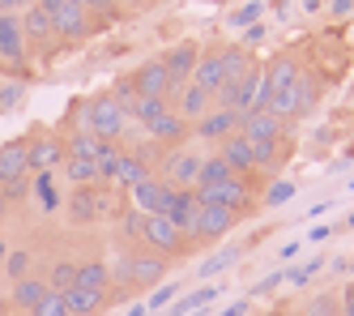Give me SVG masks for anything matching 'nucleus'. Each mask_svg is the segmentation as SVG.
Segmentation results:
<instances>
[{
  "label": "nucleus",
  "mask_w": 354,
  "mask_h": 316,
  "mask_svg": "<svg viewBox=\"0 0 354 316\" xmlns=\"http://www.w3.org/2000/svg\"><path fill=\"white\" fill-rule=\"evenodd\" d=\"M82 128H86V133H94L98 141H120L124 128H129V116H124V107H120L111 94H98V98L86 103Z\"/></svg>",
  "instance_id": "obj_1"
},
{
  "label": "nucleus",
  "mask_w": 354,
  "mask_h": 316,
  "mask_svg": "<svg viewBox=\"0 0 354 316\" xmlns=\"http://www.w3.org/2000/svg\"><path fill=\"white\" fill-rule=\"evenodd\" d=\"M39 5L47 9V17H52V35L56 39H86L90 35V9L82 5V0H39Z\"/></svg>",
  "instance_id": "obj_2"
},
{
  "label": "nucleus",
  "mask_w": 354,
  "mask_h": 316,
  "mask_svg": "<svg viewBox=\"0 0 354 316\" xmlns=\"http://www.w3.org/2000/svg\"><path fill=\"white\" fill-rule=\"evenodd\" d=\"M141 244L149 252H158L162 261L167 256H184V248H188V240L180 235V227H175L167 214H145V222H141Z\"/></svg>",
  "instance_id": "obj_3"
},
{
  "label": "nucleus",
  "mask_w": 354,
  "mask_h": 316,
  "mask_svg": "<svg viewBox=\"0 0 354 316\" xmlns=\"http://www.w3.org/2000/svg\"><path fill=\"white\" fill-rule=\"evenodd\" d=\"M196 60H201V47L192 43V39H184V43H175L167 56H162V69H167V98H175L188 82H192V69H196Z\"/></svg>",
  "instance_id": "obj_4"
},
{
  "label": "nucleus",
  "mask_w": 354,
  "mask_h": 316,
  "mask_svg": "<svg viewBox=\"0 0 354 316\" xmlns=\"http://www.w3.org/2000/svg\"><path fill=\"white\" fill-rule=\"evenodd\" d=\"M68 209V222H77V227H90L107 214V197L98 193V184H90V188H73V197L64 201Z\"/></svg>",
  "instance_id": "obj_5"
},
{
  "label": "nucleus",
  "mask_w": 354,
  "mask_h": 316,
  "mask_svg": "<svg viewBox=\"0 0 354 316\" xmlns=\"http://www.w3.org/2000/svg\"><path fill=\"white\" fill-rule=\"evenodd\" d=\"M133 193V209H141V214H167L171 209V197H175V184H167V179H141L137 188H129Z\"/></svg>",
  "instance_id": "obj_6"
},
{
  "label": "nucleus",
  "mask_w": 354,
  "mask_h": 316,
  "mask_svg": "<svg viewBox=\"0 0 354 316\" xmlns=\"http://www.w3.org/2000/svg\"><path fill=\"white\" fill-rule=\"evenodd\" d=\"M64 163V141L52 133H35L26 137V167L30 171H56Z\"/></svg>",
  "instance_id": "obj_7"
},
{
  "label": "nucleus",
  "mask_w": 354,
  "mask_h": 316,
  "mask_svg": "<svg viewBox=\"0 0 354 316\" xmlns=\"http://www.w3.org/2000/svg\"><path fill=\"white\" fill-rule=\"evenodd\" d=\"M201 163H205V154H201V150H175V154L167 158L162 179H167V184H175V188H196Z\"/></svg>",
  "instance_id": "obj_8"
},
{
  "label": "nucleus",
  "mask_w": 354,
  "mask_h": 316,
  "mask_svg": "<svg viewBox=\"0 0 354 316\" xmlns=\"http://www.w3.org/2000/svg\"><path fill=\"white\" fill-rule=\"evenodd\" d=\"M239 120H243V112H231V107H209L205 116L196 120V137H201V141H226L231 133H239Z\"/></svg>",
  "instance_id": "obj_9"
},
{
  "label": "nucleus",
  "mask_w": 354,
  "mask_h": 316,
  "mask_svg": "<svg viewBox=\"0 0 354 316\" xmlns=\"http://www.w3.org/2000/svg\"><path fill=\"white\" fill-rule=\"evenodd\" d=\"M167 218L180 227L184 240H196V222H201V201H196V193H192V188H175Z\"/></svg>",
  "instance_id": "obj_10"
},
{
  "label": "nucleus",
  "mask_w": 354,
  "mask_h": 316,
  "mask_svg": "<svg viewBox=\"0 0 354 316\" xmlns=\"http://www.w3.org/2000/svg\"><path fill=\"white\" fill-rule=\"evenodd\" d=\"M218 158H222V163L231 167L239 179L257 175V158H252V141H248L243 133H231L226 141H218Z\"/></svg>",
  "instance_id": "obj_11"
},
{
  "label": "nucleus",
  "mask_w": 354,
  "mask_h": 316,
  "mask_svg": "<svg viewBox=\"0 0 354 316\" xmlns=\"http://www.w3.org/2000/svg\"><path fill=\"white\" fill-rule=\"evenodd\" d=\"M239 222L235 209L226 205H201V222H196V240H222V235H231V227Z\"/></svg>",
  "instance_id": "obj_12"
},
{
  "label": "nucleus",
  "mask_w": 354,
  "mask_h": 316,
  "mask_svg": "<svg viewBox=\"0 0 354 316\" xmlns=\"http://www.w3.org/2000/svg\"><path fill=\"white\" fill-rule=\"evenodd\" d=\"M239 133L248 141H277V137H286V120H277L273 112H243Z\"/></svg>",
  "instance_id": "obj_13"
},
{
  "label": "nucleus",
  "mask_w": 354,
  "mask_h": 316,
  "mask_svg": "<svg viewBox=\"0 0 354 316\" xmlns=\"http://www.w3.org/2000/svg\"><path fill=\"white\" fill-rule=\"evenodd\" d=\"M17 21H21V35H26V47H30V43H35V47H47V43L56 39V35H52V17H47V9L39 5V0L21 9Z\"/></svg>",
  "instance_id": "obj_14"
},
{
  "label": "nucleus",
  "mask_w": 354,
  "mask_h": 316,
  "mask_svg": "<svg viewBox=\"0 0 354 316\" xmlns=\"http://www.w3.org/2000/svg\"><path fill=\"white\" fill-rule=\"evenodd\" d=\"M0 60L13 64V69L26 60V35H21V21L13 13L0 17Z\"/></svg>",
  "instance_id": "obj_15"
},
{
  "label": "nucleus",
  "mask_w": 354,
  "mask_h": 316,
  "mask_svg": "<svg viewBox=\"0 0 354 316\" xmlns=\"http://www.w3.org/2000/svg\"><path fill=\"white\" fill-rule=\"evenodd\" d=\"M30 197L43 205V214H60V209H64V193H60L56 171H35V179H30Z\"/></svg>",
  "instance_id": "obj_16"
},
{
  "label": "nucleus",
  "mask_w": 354,
  "mask_h": 316,
  "mask_svg": "<svg viewBox=\"0 0 354 316\" xmlns=\"http://www.w3.org/2000/svg\"><path fill=\"white\" fill-rule=\"evenodd\" d=\"M43 295H47V278L26 274V278H17V282H13V291H9V308H13V312H35Z\"/></svg>",
  "instance_id": "obj_17"
},
{
  "label": "nucleus",
  "mask_w": 354,
  "mask_h": 316,
  "mask_svg": "<svg viewBox=\"0 0 354 316\" xmlns=\"http://www.w3.org/2000/svg\"><path fill=\"white\" fill-rule=\"evenodd\" d=\"M133 86H137V94H145V98H167V69H162V56H158V60H145V64L133 73Z\"/></svg>",
  "instance_id": "obj_18"
},
{
  "label": "nucleus",
  "mask_w": 354,
  "mask_h": 316,
  "mask_svg": "<svg viewBox=\"0 0 354 316\" xmlns=\"http://www.w3.org/2000/svg\"><path fill=\"white\" fill-rule=\"evenodd\" d=\"M64 179L68 184H77V188H90V184H103V171H98V163L94 158H86V154H64Z\"/></svg>",
  "instance_id": "obj_19"
},
{
  "label": "nucleus",
  "mask_w": 354,
  "mask_h": 316,
  "mask_svg": "<svg viewBox=\"0 0 354 316\" xmlns=\"http://www.w3.org/2000/svg\"><path fill=\"white\" fill-rule=\"evenodd\" d=\"M209 107H214V94H205V90L192 86V82L175 94V116H184V120H201Z\"/></svg>",
  "instance_id": "obj_20"
},
{
  "label": "nucleus",
  "mask_w": 354,
  "mask_h": 316,
  "mask_svg": "<svg viewBox=\"0 0 354 316\" xmlns=\"http://www.w3.org/2000/svg\"><path fill=\"white\" fill-rule=\"evenodd\" d=\"M26 137H13L0 146V184L5 179H17V175H26Z\"/></svg>",
  "instance_id": "obj_21"
},
{
  "label": "nucleus",
  "mask_w": 354,
  "mask_h": 316,
  "mask_svg": "<svg viewBox=\"0 0 354 316\" xmlns=\"http://www.w3.org/2000/svg\"><path fill=\"white\" fill-rule=\"evenodd\" d=\"M192 86H201L205 94H218V86H222V56L218 51H201V60L192 69Z\"/></svg>",
  "instance_id": "obj_22"
},
{
  "label": "nucleus",
  "mask_w": 354,
  "mask_h": 316,
  "mask_svg": "<svg viewBox=\"0 0 354 316\" xmlns=\"http://www.w3.org/2000/svg\"><path fill=\"white\" fill-rule=\"evenodd\" d=\"M111 179L120 184V188H137L141 179H149V163H145V158H137L133 150H124L120 163H115V171H111Z\"/></svg>",
  "instance_id": "obj_23"
},
{
  "label": "nucleus",
  "mask_w": 354,
  "mask_h": 316,
  "mask_svg": "<svg viewBox=\"0 0 354 316\" xmlns=\"http://www.w3.org/2000/svg\"><path fill=\"white\" fill-rule=\"evenodd\" d=\"M73 286L111 295V270H107V261H82V265H77V282H73Z\"/></svg>",
  "instance_id": "obj_24"
},
{
  "label": "nucleus",
  "mask_w": 354,
  "mask_h": 316,
  "mask_svg": "<svg viewBox=\"0 0 354 316\" xmlns=\"http://www.w3.org/2000/svg\"><path fill=\"white\" fill-rule=\"evenodd\" d=\"M107 304V295H98V291H86V286H68L64 291V308L68 316H98Z\"/></svg>",
  "instance_id": "obj_25"
},
{
  "label": "nucleus",
  "mask_w": 354,
  "mask_h": 316,
  "mask_svg": "<svg viewBox=\"0 0 354 316\" xmlns=\"http://www.w3.org/2000/svg\"><path fill=\"white\" fill-rule=\"evenodd\" d=\"M145 133L154 137V141H167V146H180V141L188 137V120H184V116H175V112H167V116H158L154 124H145Z\"/></svg>",
  "instance_id": "obj_26"
},
{
  "label": "nucleus",
  "mask_w": 354,
  "mask_h": 316,
  "mask_svg": "<svg viewBox=\"0 0 354 316\" xmlns=\"http://www.w3.org/2000/svg\"><path fill=\"white\" fill-rule=\"evenodd\" d=\"M218 56H222V82H239V77H248L252 69H257L243 43H235V47H222Z\"/></svg>",
  "instance_id": "obj_27"
},
{
  "label": "nucleus",
  "mask_w": 354,
  "mask_h": 316,
  "mask_svg": "<svg viewBox=\"0 0 354 316\" xmlns=\"http://www.w3.org/2000/svg\"><path fill=\"white\" fill-rule=\"evenodd\" d=\"M231 179H239V175L226 167L218 154H205V163H201V175H196V188H214V184H231Z\"/></svg>",
  "instance_id": "obj_28"
},
{
  "label": "nucleus",
  "mask_w": 354,
  "mask_h": 316,
  "mask_svg": "<svg viewBox=\"0 0 354 316\" xmlns=\"http://www.w3.org/2000/svg\"><path fill=\"white\" fill-rule=\"evenodd\" d=\"M167 112H171V98H145V94H141V98L133 103L129 120H137V124L145 128V124H154V120H158V116H167Z\"/></svg>",
  "instance_id": "obj_29"
},
{
  "label": "nucleus",
  "mask_w": 354,
  "mask_h": 316,
  "mask_svg": "<svg viewBox=\"0 0 354 316\" xmlns=\"http://www.w3.org/2000/svg\"><path fill=\"white\" fill-rule=\"evenodd\" d=\"M73 282H77V261H56V265H52V274H47V291L64 295Z\"/></svg>",
  "instance_id": "obj_30"
},
{
  "label": "nucleus",
  "mask_w": 354,
  "mask_h": 316,
  "mask_svg": "<svg viewBox=\"0 0 354 316\" xmlns=\"http://www.w3.org/2000/svg\"><path fill=\"white\" fill-rule=\"evenodd\" d=\"M180 286L184 282H162V286H154V291L145 295V312H167L175 299H180Z\"/></svg>",
  "instance_id": "obj_31"
},
{
  "label": "nucleus",
  "mask_w": 354,
  "mask_h": 316,
  "mask_svg": "<svg viewBox=\"0 0 354 316\" xmlns=\"http://www.w3.org/2000/svg\"><path fill=\"white\" fill-rule=\"evenodd\" d=\"M261 13H265V0H248L243 9L231 13V26H235V30H248V26H257V21H261Z\"/></svg>",
  "instance_id": "obj_32"
},
{
  "label": "nucleus",
  "mask_w": 354,
  "mask_h": 316,
  "mask_svg": "<svg viewBox=\"0 0 354 316\" xmlns=\"http://www.w3.org/2000/svg\"><path fill=\"white\" fill-rule=\"evenodd\" d=\"M5 270H9L13 282L26 278V274H30V248H9V252H5Z\"/></svg>",
  "instance_id": "obj_33"
},
{
  "label": "nucleus",
  "mask_w": 354,
  "mask_h": 316,
  "mask_svg": "<svg viewBox=\"0 0 354 316\" xmlns=\"http://www.w3.org/2000/svg\"><path fill=\"white\" fill-rule=\"evenodd\" d=\"M239 261V248H222L218 256H209L205 265H201V278H214V274H222V270H231Z\"/></svg>",
  "instance_id": "obj_34"
},
{
  "label": "nucleus",
  "mask_w": 354,
  "mask_h": 316,
  "mask_svg": "<svg viewBox=\"0 0 354 316\" xmlns=\"http://www.w3.org/2000/svg\"><path fill=\"white\" fill-rule=\"evenodd\" d=\"M290 197H295V184H290V179H273L269 188H265V205H269V209H277V205H286Z\"/></svg>",
  "instance_id": "obj_35"
},
{
  "label": "nucleus",
  "mask_w": 354,
  "mask_h": 316,
  "mask_svg": "<svg viewBox=\"0 0 354 316\" xmlns=\"http://www.w3.org/2000/svg\"><path fill=\"white\" fill-rule=\"evenodd\" d=\"M111 98H115L120 107H124V116H129V112H133V103L141 98V94H137V86H133V77H120V82H115V90H111Z\"/></svg>",
  "instance_id": "obj_36"
},
{
  "label": "nucleus",
  "mask_w": 354,
  "mask_h": 316,
  "mask_svg": "<svg viewBox=\"0 0 354 316\" xmlns=\"http://www.w3.org/2000/svg\"><path fill=\"white\" fill-rule=\"evenodd\" d=\"M320 265H324V261H320V256H316V261H308V265H290V270H286V274H282V278H286V282H290V286H308V282H312V278H316V270H320Z\"/></svg>",
  "instance_id": "obj_37"
},
{
  "label": "nucleus",
  "mask_w": 354,
  "mask_h": 316,
  "mask_svg": "<svg viewBox=\"0 0 354 316\" xmlns=\"http://www.w3.org/2000/svg\"><path fill=\"white\" fill-rule=\"evenodd\" d=\"M0 193L9 197V205H17V201H26V197H30V175H17V179H5V184H0Z\"/></svg>",
  "instance_id": "obj_38"
},
{
  "label": "nucleus",
  "mask_w": 354,
  "mask_h": 316,
  "mask_svg": "<svg viewBox=\"0 0 354 316\" xmlns=\"http://www.w3.org/2000/svg\"><path fill=\"white\" fill-rule=\"evenodd\" d=\"M141 222H145V214H141V209H129V214L120 218V231H124V240L141 244Z\"/></svg>",
  "instance_id": "obj_39"
},
{
  "label": "nucleus",
  "mask_w": 354,
  "mask_h": 316,
  "mask_svg": "<svg viewBox=\"0 0 354 316\" xmlns=\"http://www.w3.org/2000/svg\"><path fill=\"white\" fill-rule=\"evenodd\" d=\"M35 316H68V308H64V295H56V291H47V295L39 299Z\"/></svg>",
  "instance_id": "obj_40"
},
{
  "label": "nucleus",
  "mask_w": 354,
  "mask_h": 316,
  "mask_svg": "<svg viewBox=\"0 0 354 316\" xmlns=\"http://www.w3.org/2000/svg\"><path fill=\"white\" fill-rule=\"evenodd\" d=\"M303 316H337V299H333V295H316Z\"/></svg>",
  "instance_id": "obj_41"
},
{
  "label": "nucleus",
  "mask_w": 354,
  "mask_h": 316,
  "mask_svg": "<svg viewBox=\"0 0 354 316\" xmlns=\"http://www.w3.org/2000/svg\"><path fill=\"white\" fill-rule=\"evenodd\" d=\"M17 98H21V82H5V86H0V116H5Z\"/></svg>",
  "instance_id": "obj_42"
},
{
  "label": "nucleus",
  "mask_w": 354,
  "mask_h": 316,
  "mask_svg": "<svg viewBox=\"0 0 354 316\" xmlns=\"http://www.w3.org/2000/svg\"><path fill=\"white\" fill-rule=\"evenodd\" d=\"M282 282H286L282 274H269V278H261L257 286H252V295H273V291H277V286H282ZM252 295H248V299H252Z\"/></svg>",
  "instance_id": "obj_43"
},
{
  "label": "nucleus",
  "mask_w": 354,
  "mask_h": 316,
  "mask_svg": "<svg viewBox=\"0 0 354 316\" xmlns=\"http://www.w3.org/2000/svg\"><path fill=\"white\" fill-rule=\"evenodd\" d=\"M257 43H265V26H261V21L243 30V47H257Z\"/></svg>",
  "instance_id": "obj_44"
},
{
  "label": "nucleus",
  "mask_w": 354,
  "mask_h": 316,
  "mask_svg": "<svg viewBox=\"0 0 354 316\" xmlns=\"http://www.w3.org/2000/svg\"><path fill=\"white\" fill-rule=\"evenodd\" d=\"M248 308H252V299H231L222 308V316H248Z\"/></svg>",
  "instance_id": "obj_45"
},
{
  "label": "nucleus",
  "mask_w": 354,
  "mask_h": 316,
  "mask_svg": "<svg viewBox=\"0 0 354 316\" xmlns=\"http://www.w3.org/2000/svg\"><path fill=\"white\" fill-rule=\"evenodd\" d=\"M337 316H354V282L342 291V308H337Z\"/></svg>",
  "instance_id": "obj_46"
},
{
  "label": "nucleus",
  "mask_w": 354,
  "mask_h": 316,
  "mask_svg": "<svg viewBox=\"0 0 354 316\" xmlns=\"http://www.w3.org/2000/svg\"><path fill=\"white\" fill-rule=\"evenodd\" d=\"M26 5H35V0H0V13H21Z\"/></svg>",
  "instance_id": "obj_47"
},
{
  "label": "nucleus",
  "mask_w": 354,
  "mask_h": 316,
  "mask_svg": "<svg viewBox=\"0 0 354 316\" xmlns=\"http://www.w3.org/2000/svg\"><path fill=\"white\" fill-rule=\"evenodd\" d=\"M86 9H98V13H115V0H82Z\"/></svg>",
  "instance_id": "obj_48"
},
{
  "label": "nucleus",
  "mask_w": 354,
  "mask_h": 316,
  "mask_svg": "<svg viewBox=\"0 0 354 316\" xmlns=\"http://www.w3.org/2000/svg\"><path fill=\"white\" fill-rule=\"evenodd\" d=\"M354 13V0H333V17H350Z\"/></svg>",
  "instance_id": "obj_49"
},
{
  "label": "nucleus",
  "mask_w": 354,
  "mask_h": 316,
  "mask_svg": "<svg viewBox=\"0 0 354 316\" xmlns=\"http://www.w3.org/2000/svg\"><path fill=\"white\" fill-rule=\"evenodd\" d=\"M328 235H333V227H328V222H320V227H312V240H316V244H324V240H328Z\"/></svg>",
  "instance_id": "obj_50"
},
{
  "label": "nucleus",
  "mask_w": 354,
  "mask_h": 316,
  "mask_svg": "<svg viewBox=\"0 0 354 316\" xmlns=\"http://www.w3.org/2000/svg\"><path fill=\"white\" fill-rule=\"evenodd\" d=\"M295 256H299V244H295V240H290V244H286V248H282V261H295Z\"/></svg>",
  "instance_id": "obj_51"
},
{
  "label": "nucleus",
  "mask_w": 354,
  "mask_h": 316,
  "mask_svg": "<svg viewBox=\"0 0 354 316\" xmlns=\"http://www.w3.org/2000/svg\"><path fill=\"white\" fill-rule=\"evenodd\" d=\"M303 13H320V0H303Z\"/></svg>",
  "instance_id": "obj_52"
},
{
  "label": "nucleus",
  "mask_w": 354,
  "mask_h": 316,
  "mask_svg": "<svg viewBox=\"0 0 354 316\" xmlns=\"http://www.w3.org/2000/svg\"><path fill=\"white\" fill-rule=\"evenodd\" d=\"M124 316H145V299H141V304H133V308L124 312Z\"/></svg>",
  "instance_id": "obj_53"
},
{
  "label": "nucleus",
  "mask_w": 354,
  "mask_h": 316,
  "mask_svg": "<svg viewBox=\"0 0 354 316\" xmlns=\"http://www.w3.org/2000/svg\"><path fill=\"white\" fill-rule=\"evenodd\" d=\"M5 214H9V197H5V193H0V218H5Z\"/></svg>",
  "instance_id": "obj_54"
},
{
  "label": "nucleus",
  "mask_w": 354,
  "mask_h": 316,
  "mask_svg": "<svg viewBox=\"0 0 354 316\" xmlns=\"http://www.w3.org/2000/svg\"><path fill=\"white\" fill-rule=\"evenodd\" d=\"M5 252H9V244H5V240H0V265H5Z\"/></svg>",
  "instance_id": "obj_55"
},
{
  "label": "nucleus",
  "mask_w": 354,
  "mask_h": 316,
  "mask_svg": "<svg viewBox=\"0 0 354 316\" xmlns=\"http://www.w3.org/2000/svg\"><path fill=\"white\" fill-rule=\"evenodd\" d=\"M0 316H21V312H13V308H5V312H0Z\"/></svg>",
  "instance_id": "obj_56"
},
{
  "label": "nucleus",
  "mask_w": 354,
  "mask_h": 316,
  "mask_svg": "<svg viewBox=\"0 0 354 316\" xmlns=\"http://www.w3.org/2000/svg\"><path fill=\"white\" fill-rule=\"evenodd\" d=\"M346 227H350V231H354V214H350V218H346Z\"/></svg>",
  "instance_id": "obj_57"
},
{
  "label": "nucleus",
  "mask_w": 354,
  "mask_h": 316,
  "mask_svg": "<svg viewBox=\"0 0 354 316\" xmlns=\"http://www.w3.org/2000/svg\"><path fill=\"white\" fill-rule=\"evenodd\" d=\"M346 188H350V193H354V179H350V184H346Z\"/></svg>",
  "instance_id": "obj_58"
},
{
  "label": "nucleus",
  "mask_w": 354,
  "mask_h": 316,
  "mask_svg": "<svg viewBox=\"0 0 354 316\" xmlns=\"http://www.w3.org/2000/svg\"><path fill=\"white\" fill-rule=\"evenodd\" d=\"M0 312H5V299H0Z\"/></svg>",
  "instance_id": "obj_59"
},
{
  "label": "nucleus",
  "mask_w": 354,
  "mask_h": 316,
  "mask_svg": "<svg viewBox=\"0 0 354 316\" xmlns=\"http://www.w3.org/2000/svg\"><path fill=\"white\" fill-rule=\"evenodd\" d=\"M21 316H35V312H21Z\"/></svg>",
  "instance_id": "obj_60"
},
{
  "label": "nucleus",
  "mask_w": 354,
  "mask_h": 316,
  "mask_svg": "<svg viewBox=\"0 0 354 316\" xmlns=\"http://www.w3.org/2000/svg\"><path fill=\"white\" fill-rule=\"evenodd\" d=\"M273 316H282V312H273Z\"/></svg>",
  "instance_id": "obj_61"
}]
</instances>
